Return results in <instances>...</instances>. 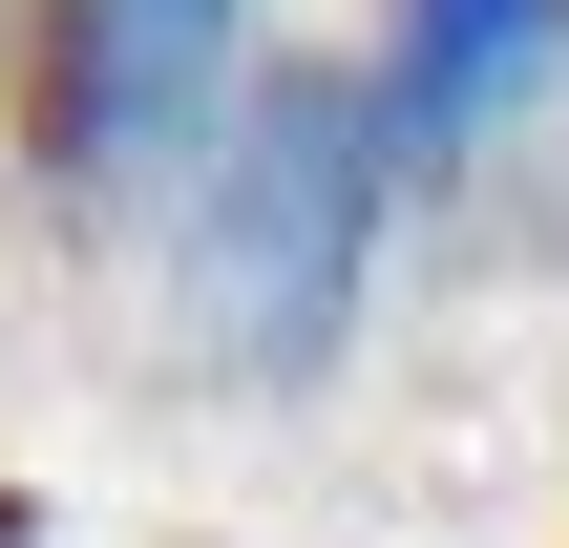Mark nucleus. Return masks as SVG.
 <instances>
[{
	"label": "nucleus",
	"instance_id": "f257e3e1",
	"mask_svg": "<svg viewBox=\"0 0 569 548\" xmlns=\"http://www.w3.org/2000/svg\"><path fill=\"white\" fill-rule=\"evenodd\" d=\"M401 211H422V169H401L359 42H338V63H253V106H232L211 169L169 190V317H190V359H211V380H317V359L380 317Z\"/></svg>",
	"mask_w": 569,
	"mask_h": 548
},
{
	"label": "nucleus",
	"instance_id": "20e7f679",
	"mask_svg": "<svg viewBox=\"0 0 569 548\" xmlns=\"http://www.w3.org/2000/svg\"><path fill=\"white\" fill-rule=\"evenodd\" d=\"M0 42H21V0H0Z\"/></svg>",
	"mask_w": 569,
	"mask_h": 548
},
{
	"label": "nucleus",
	"instance_id": "7ed1b4c3",
	"mask_svg": "<svg viewBox=\"0 0 569 548\" xmlns=\"http://www.w3.org/2000/svg\"><path fill=\"white\" fill-rule=\"evenodd\" d=\"M359 84H380L401 169L465 190V169H507V148L569 127V0H380L359 21Z\"/></svg>",
	"mask_w": 569,
	"mask_h": 548
},
{
	"label": "nucleus",
	"instance_id": "f03ea898",
	"mask_svg": "<svg viewBox=\"0 0 569 548\" xmlns=\"http://www.w3.org/2000/svg\"><path fill=\"white\" fill-rule=\"evenodd\" d=\"M253 0H21V42H0V169L42 190V211H169L190 169H211V127L253 106Z\"/></svg>",
	"mask_w": 569,
	"mask_h": 548
}]
</instances>
